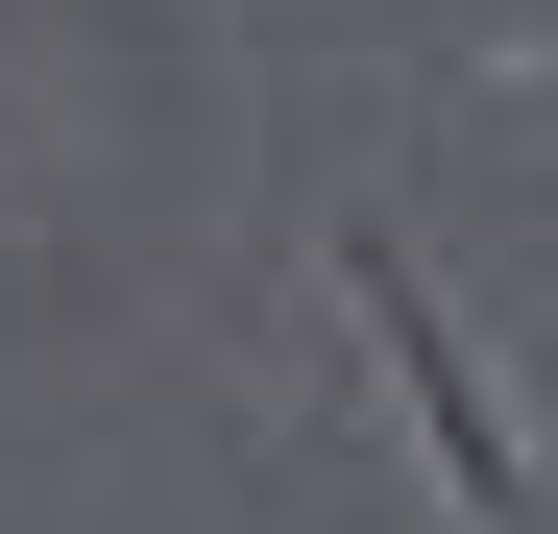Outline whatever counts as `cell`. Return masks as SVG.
Returning a JSON list of instances; mask_svg holds the SVG:
<instances>
[{
  "label": "cell",
  "instance_id": "obj_1",
  "mask_svg": "<svg viewBox=\"0 0 558 534\" xmlns=\"http://www.w3.org/2000/svg\"><path fill=\"white\" fill-rule=\"evenodd\" d=\"M364 316H389V389L437 413V462H461V510H510V437H486V389H461V340H437V292H413L389 243H364Z\"/></svg>",
  "mask_w": 558,
  "mask_h": 534
}]
</instances>
